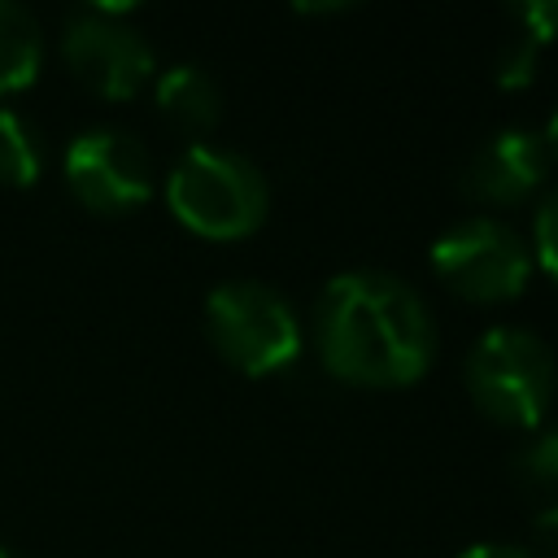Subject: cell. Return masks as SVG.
<instances>
[{
    "label": "cell",
    "instance_id": "cell-7",
    "mask_svg": "<svg viewBox=\"0 0 558 558\" xmlns=\"http://www.w3.org/2000/svg\"><path fill=\"white\" fill-rule=\"evenodd\" d=\"M61 166H65L70 192L87 209L122 214L153 196V157L131 131H118V126L78 131Z\"/></svg>",
    "mask_w": 558,
    "mask_h": 558
},
{
    "label": "cell",
    "instance_id": "cell-10",
    "mask_svg": "<svg viewBox=\"0 0 558 558\" xmlns=\"http://www.w3.org/2000/svg\"><path fill=\"white\" fill-rule=\"evenodd\" d=\"M44 61V35L26 4L0 0V96L35 83Z\"/></svg>",
    "mask_w": 558,
    "mask_h": 558
},
{
    "label": "cell",
    "instance_id": "cell-12",
    "mask_svg": "<svg viewBox=\"0 0 558 558\" xmlns=\"http://www.w3.org/2000/svg\"><path fill=\"white\" fill-rule=\"evenodd\" d=\"M514 475L532 488H558V427L541 432L527 449H519L514 458Z\"/></svg>",
    "mask_w": 558,
    "mask_h": 558
},
{
    "label": "cell",
    "instance_id": "cell-11",
    "mask_svg": "<svg viewBox=\"0 0 558 558\" xmlns=\"http://www.w3.org/2000/svg\"><path fill=\"white\" fill-rule=\"evenodd\" d=\"M39 170H44L39 131L17 109H0V183L31 187L39 179Z\"/></svg>",
    "mask_w": 558,
    "mask_h": 558
},
{
    "label": "cell",
    "instance_id": "cell-15",
    "mask_svg": "<svg viewBox=\"0 0 558 558\" xmlns=\"http://www.w3.org/2000/svg\"><path fill=\"white\" fill-rule=\"evenodd\" d=\"M506 13H510V22H514L523 35H532L541 48L558 35V0H523V4H510Z\"/></svg>",
    "mask_w": 558,
    "mask_h": 558
},
{
    "label": "cell",
    "instance_id": "cell-13",
    "mask_svg": "<svg viewBox=\"0 0 558 558\" xmlns=\"http://www.w3.org/2000/svg\"><path fill=\"white\" fill-rule=\"evenodd\" d=\"M536 57H541V44L514 26L510 39L497 52V87H523V83H532Z\"/></svg>",
    "mask_w": 558,
    "mask_h": 558
},
{
    "label": "cell",
    "instance_id": "cell-18",
    "mask_svg": "<svg viewBox=\"0 0 558 558\" xmlns=\"http://www.w3.org/2000/svg\"><path fill=\"white\" fill-rule=\"evenodd\" d=\"M541 140H545V153L558 161V109L549 113V122H545V135H541Z\"/></svg>",
    "mask_w": 558,
    "mask_h": 558
},
{
    "label": "cell",
    "instance_id": "cell-16",
    "mask_svg": "<svg viewBox=\"0 0 558 558\" xmlns=\"http://www.w3.org/2000/svg\"><path fill=\"white\" fill-rule=\"evenodd\" d=\"M458 558H536V554L523 545H506V541H480V545H466Z\"/></svg>",
    "mask_w": 558,
    "mask_h": 558
},
{
    "label": "cell",
    "instance_id": "cell-1",
    "mask_svg": "<svg viewBox=\"0 0 558 558\" xmlns=\"http://www.w3.org/2000/svg\"><path fill=\"white\" fill-rule=\"evenodd\" d=\"M323 366L362 388H405L436 357V327L423 296L388 270H344L314 305Z\"/></svg>",
    "mask_w": 558,
    "mask_h": 558
},
{
    "label": "cell",
    "instance_id": "cell-4",
    "mask_svg": "<svg viewBox=\"0 0 558 558\" xmlns=\"http://www.w3.org/2000/svg\"><path fill=\"white\" fill-rule=\"evenodd\" d=\"M466 392L488 418L536 427L554 401V357L545 340L527 327H488L466 353Z\"/></svg>",
    "mask_w": 558,
    "mask_h": 558
},
{
    "label": "cell",
    "instance_id": "cell-9",
    "mask_svg": "<svg viewBox=\"0 0 558 558\" xmlns=\"http://www.w3.org/2000/svg\"><path fill=\"white\" fill-rule=\"evenodd\" d=\"M157 109L187 135H205L222 118V96L218 83L201 65H170L157 74Z\"/></svg>",
    "mask_w": 558,
    "mask_h": 558
},
{
    "label": "cell",
    "instance_id": "cell-2",
    "mask_svg": "<svg viewBox=\"0 0 558 558\" xmlns=\"http://www.w3.org/2000/svg\"><path fill=\"white\" fill-rule=\"evenodd\" d=\"M166 201L174 218L205 240H240L266 222V174L235 148L192 144L166 174Z\"/></svg>",
    "mask_w": 558,
    "mask_h": 558
},
{
    "label": "cell",
    "instance_id": "cell-17",
    "mask_svg": "<svg viewBox=\"0 0 558 558\" xmlns=\"http://www.w3.org/2000/svg\"><path fill=\"white\" fill-rule=\"evenodd\" d=\"M532 532H536V541H541L549 554H558V501H549V506L532 519Z\"/></svg>",
    "mask_w": 558,
    "mask_h": 558
},
{
    "label": "cell",
    "instance_id": "cell-19",
    "mask_svg": "<svg viewBox=\"0 0 558 558\" xmlns=\"http://www.w3.org/2000/svg\"><path fill=\"white\" fill-rule=\"evenodd\" d=\"M0 558H17V554H13V549H4V545H0Z\"/></svg>",
    "mask_w": 558,
    "mask_h": 558
},
{
    "label": "cell",
    "instance_id": "cell-5",
    "mask_svg": "<svg viewBox=\"0 0 558 558\" xmlns=\"http://www.w3.org/2000/svg\"><path fill=\"white\" fill-rule=\"evenodd\" d=\"M432 275L462 301L501 305L523 296L532 279V257L523 240L497 218H462L432 244Z\"/></svg>",
    "mask_w": 558,
    "mask_h": 558
},
{
    "label": "cell",
    "instance_id": "cell-14",
    "mask_svg": "<svg viewBox=\"0 0 558 558\" xmlns=\"http://www.w3.org/2000/svg\"><path fill=\"white\" fill-rule=\"evenodd\" d=\"M532 248H536V262L541 270L558 283V187L541 201L536 209V222H532Z\"/></svg>",
    "mask_w": 558,
    "mask_h": 558
},
{
    "label": "cell",
    "instance_id": "cell-6",
    "mask_svg": "<svg viewBox=\"0 0 558 558\" xmlns=\"http://www.w3.org/2000/svg\"><path fill=\"white\" fill-rule=\"evenodd\" d=\"M131 4H92L78 9L61 31L65 65L105 100H131L157 70L148 39L122 22Z\"/></svg>",
    "mask_w": 558,
    "mask_h": 558
},
{
    "label": "cell",
    "instance_id": "cell-3",
    "mask_svg": "<svg viewBox=\"0 0 558 558\" xmlns=\"http://www.w3.org/2000/svg\"><path fill=\"white\" fill-rule=\"evenodd\" d=\"M205 331L222 362L244 375L288 371L301 353V323L270 283L231 279L205 296Z\"/></svg>",
    "mask_w": 558,
    "mask_h": 558
},
{
    "label": "cell",
    "instance_id": "cell-8",
    "mask_svg": "<svg viewBox=\"0 0 558 558\" xmlns=\"http://www.w3.org/2000/svg\"><path fill=\"white\" fill-rule=\"evenodd\" d=\"M545 170H549L545 140L536 131L506 126L471 153L462 170V192L475 205H519L541 187Z\"/></svg>",
    "mask_w": 558,
    "mask_h": 558
}]
</instances>
